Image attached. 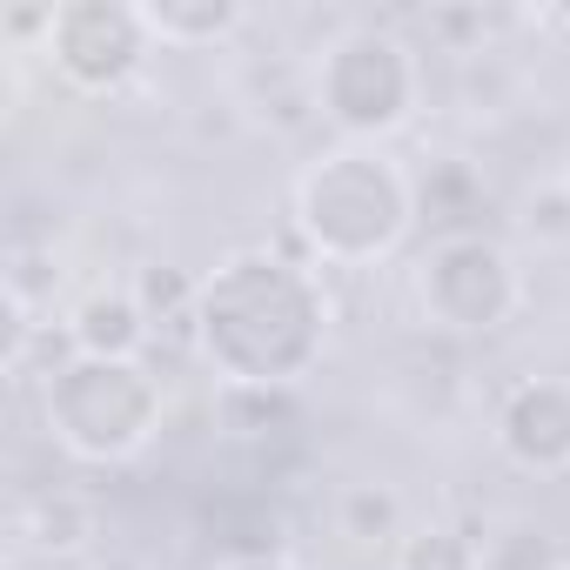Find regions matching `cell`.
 <instances>
[{
  "instance_id": "1",
  "label": "cell",
  "mask_w": 570,
  "mask_h": 570,
  "mask_svg": "<svg viewBox=\"0 0 570 570\" xmlns=\"http://www.w3.org/2000/svg\"><path fill=\"white\" fill-rule=\"evenodd\" d=\"M21 537H28L35 550L68 557V550H81V543L95 537V510H88L81 497H35L28 517H21Z\"/></svg>"
},
{
  "instance_id": "2",
  "label": "cell",
  "mask_w": 570,
  "mask_h": 570,
  "mask_svg": "<svg viewBox=\"0 0 570 570\" xmlns=\"http://www.w3.org/2000/svg\"><path fill=\"white\" fill-rule=\"evenodd\" d=\"M242 21H248L242 8H202V14L141 8V28H148V35H161V41H175V48H195V41H222V35H235Z\"/></svg>"
},
{
  "instance_id": "3",
  "label": "cell",
  "mask_w": 570,
  "mask_h": 570,
  "mask_svg": "<svg viewBox=\"0 0 570 570\" xmlns=\"http://www.w3.org/2000/svg\"><path fill=\"white\" fill-rule=\"evenodd\" d=\"M141 330H148V316H141V303L135 296H95L88 309H81V343H108V350H135L141 343Z\"/></svg>"
},
{
  "instance_id": "4",
  "label": "cell",
  "mask_w": 570,
  "mask_h": 570,
  "mask_svg": "<svg viewBox=\"0 0 570 570\" xmlns=\"http://www.w3.org/2000/svg\"><path fill=\"white\" fill-rule=\"evenodd\" d=\"M430 28H436V35H490L483 14H430Z\"/></svg>"
},
{
  "instance_id": "5",
  "label": "cell",
  "mask_w": 570,
  "mask_h": 570,
  "mask_svg": "<svg viewBox=\"0 0 570 570\" xmlns=\"http://www.w3.org/2000/svg\"><path fill=\"white\" fill-rule=\"evenodd\" d=\"M95 570H141V563H128V557H115V563H95Z\"/></svg>"
}]
</instances>
